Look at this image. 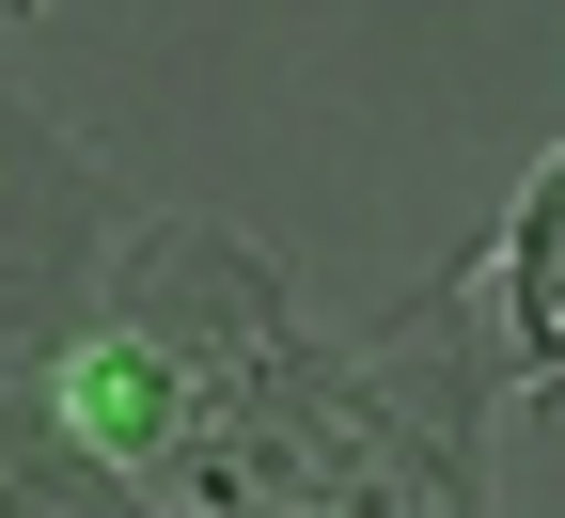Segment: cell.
<instances>
[{
    "label": "cell",
    "mask_w": 565,
    "mask_h": 518,
    "mask_svg": "<svg viewBox=\"0 0 565 518\" xmlns=\"http://www.w3.org/2000/svg\"><path fill=\"white\" fill-rule=\"evenodd\" d=\"M487 299H503V330H519V393L565 409V141L534 158V189H519V220H503V252H487Z\"/></svg>",
    "instance_id": "cell-4"
},
{
    "label": "cell",
    "mask_w": 565,
    "mask_h": 518,
    "mask_svg": "<svg viewBox=\"0 0 565 518\" xmlns=\"http://www.w3.org/2000/svg\"><path fill=\"white\" fill-rule=\"evenodd\" d=\"M95 252H110L95 141L0 80V393H17V361H47L63 330L95 315Z\"/></svg>",
    "instance_id": "cell-3"
},
{
    "label": "cell",
    "mask_w": 565,
    "mask_h": 518,
    "mask_svg": "<svg viewBox=\"0 0 565 518\" xmlns=\"http://www.w3.org/2000/svg\"><path fill=\"white\" fill-rule=\"evenodd\" d=\"M95 315H110L141 361H158V378H173L204 424H221V409L267 378V361L299 346V299H282V267H267L252 236H221V220H141V236H126V267L95 283Z\"/></svg>",
    "instance_id": "cell-2"
},
{
    "label": "cell",
    "mask_w": 565,
    "mask_h": 518,
    "mask_svg": "<svg viewBox=\"0 0 565 518\" xmlns=\"http://www.w3.org/2000/svg\"><path fill=\"white\" fill-rule=\"evenodd\" d=\"M487 267L408 299L377 346H282L173 456V518H487Z\"/></svg>",
    "instance_id": "cell-1"
},
{
    "label": "cell",
    "mask_w": 565,
    "mask_h": 518,
    "mask_svg": "<svg viewBox=\"0 0 565 518\" xmlns=\"http://www.w3.org/2000/svg\"><path fill=\"white\" fill-rule=\"evenodd\" d=\"M0 518H173V503L110 456H79L32 393H0Z\"/></svg>",
    "instance_id": "cell-5"
}]
</instances>
